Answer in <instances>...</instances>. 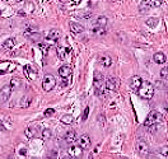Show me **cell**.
<instances>
[{
	"mask_svg": "<svg viewBox=\"0 0 168 159\" xmlns=\"http://www.w3.org/2000/svg\"><path fill=\"white\" fill-rule=\"evenodd\" d=\"M154 85H153L150 82H143L140 89H139L138 94L143 99H152L153 96H154Z\"/></svg>",
	"mask_w": 168,
	"mask_h": 159,
	"instance_id": "1",
	"label": "cell"
},
{
	"mask_svg": "<svg viewBox=\"0 0 168 159\" xmlns=\"http://www.w3.org/2000/svg\"><path fill=\"white\" fill-rule=\"evenodd\" d=\"M162 121V115H160L159 112L157 111H152L149 115H148V117L145 118V126L147 127H150V126H157L159 122Z\"/></svg>",
	"mask_w": 168,
	"mask_h": 159,
	"instance_id": "2",
	"label": "cell"
},
{
	"mask_svg": "<svg viewBox=\"0 0 168 159\" xmlns=\"http://www.w3.org/2000/svg\"><path fill=\"white\" fill-rule=\"evenodd\" d=\"M56 85V79L54 75L47 74L43 76V82H42V88L45 92H51Z\"/></svg>",
	"mask_w": 168,
	"mask_h": 159,
	"instance_id": "3",
	"label": "cell"
},
{
	"mask_svg": "<svg viewBox=\"0 0 168 159\" xmlns=\"http://www.w3.org/2000/svg\"><path fill=\"white\" fill-rule=\"evenodd\" d=\"M93 80H94L93 84H94V88H96V90H97V94H99L101 89L106 85L105 76H103V74H102L101 71H94V79H93Z\"/></svg>",
	"mask_w": 168,
	"mask_h": 159,
	"instance_id": "4",
	"label": "cell"
},
{
	"mask_svg": "<svg viewBox=\"0 0 168 159\" xmlns=\"http://www.w3.org/2000/svg\"><path fill=\"white\" fill-rule=\"evenodd\" d=\"M135 149H136V151L140 155H148L149 154V151H150V148H149V144L145 141V140H143V139H139L136 143H135Z\"/></svg>",
	"mask_w": 168,
	"mask_h": 159,
	"instance_id": "5",
	"label": "cell"
},
{
	"mask_svg": "<svg viewBox=\"0 0 168 159\" xmlns=\"http://www.w3.org/2000/svg\"><path fill=\"white\" fill-rule=\"evenodd\" d=\"M159 5H162L160 0H144V2H141L140 5H139V9L141 12H145V10H149V9L155 8V6H159Z\"/></svg>",
	"mask_w": 168,
	"mask_h": 159,
	"instance_id": "6",
	"label": "cell"
},
{
	"mask_svg": "<svg viewBox=\"0 0 168 159\" xmlns=\"http://www.w3.org/2000/svg\"><path fill=\"white\" fill-rule=\"evenodd\" d=\"M143 79L139 76V75H134V76H131L130 78V82H129V84H130V88L133 89L134 92H139V89H140V87H141V84H143Z\"/></svg>",
	"mask_w": 168,
	"mask_h": 159,
	"instance_id": "7",
	"label": "cell"
},
{
	"mask_svg": "<svg viewBox=\"0 0 168 159\" xmlns=\"http://www.w3.org/2000/svg\"><path fill=\"white\" fill-rule=\"evenodd\" d=\"M12 87L10 85H4L2 89H0V102L5 103L12 96Z\"/></svg>",
	"mask_w": 168,
	"mask_h": 159,
	"instance_id": "8",
	"label": "cell"
},
{
	"mask_svg": "<svg viewBox=\"0 0 168 159\" xmlns=\"http://www.w3.org/2000/svg\"><path fill=\"white\" fill-rule=\"evenodd\" d=\"M64 140L66 144H69V145H74V143L78 141V136H77V132L74 131V130H70V131H68L66 134H65L64 136Z\"/></svg>",
	"mask_w": 168,
	"mask_h": 159,
	"instance_id": "9",
	"label": "cell"
},
{
	"mask_svg": "<svg viewBox=\"0 0 168 159\" xmlns=\"http://www.w3.org/2000/svg\"><path fill=\"white\" fill-rule=\"evenodd\" d=\"M83 155V149L80 148L79 145H71L69 148V157L70 158H80Z\"/></svg>",
	"mask_w": 168,
	"mask_h": 159,
	"instance_id": "10",
	"label": "cell"
},
{
	"mask_svg": "<svg viewBox=\"0 0 168 159\" xmlns=\"http://www.w3.org/2000/svg\"><path fill=\"white\" fill-rule=\"evenodd\" d=\"M106 88L109 90V92H115L116 89L119 88V82H117V79L111 76V78H108L107 80H106Z\"/></svg>",
	"mask_w": 168,
	"mask_h": 159,
	"instance_id": "11",
	"label": "cell"
},
{
	"mask_svg": "<svg viewBox=\"0 0 168 159\" xmlns=\"http://www.w3.org/2000/svg\"><path fill=\"white\" fill-rule=\"evenodd\" d=\"M78 145L82 148L83 150L84 149H88L91 147V138L88 135H82L80 138L78 139Z\"/></svg>",
	"mask_w": 168,
	"mask_h": 159,
	"instance_id": "12",
	"label": "cell"
},
{
	"mask_svg": "<svg viewBox=\"0 0 168 159\" xmlns=\"http://www.w3.org/2000/svg\"><path fill=\"white\" fill-rule=\"evenodd\" d=\"M59 75L63 78V79H66V78H70L71 76V74H73V70H71V68L69 66V65H64V66H61L60 69H59Z\"/></svg>",
	"mask_w": 168,
	"mask_h": 159,
	"instance_id": "13",
	"label": "cell"
},
{
	"mask_svg": "<svg viewBox=\"0 0 168 159\" xmlns=\"http://www.w3.org/2000/svg\"><path fill=\"white\" fill-rule=\"evenodd\" d=\"M60 37H61V32H60V30H56V28L55 30H50L46 36V38L50 41H57Z\"/></svg>",
	"mask_w": 168,
	"mask_h": 159,
	"instance_id": "14",
	"label": "cell"
},
{
	"mask_svg": "<svg viewBox=\"0 0 168 159\" xmlns=\"http://www.w3.org/2000/svg\"><path fill=\"white\" fill-rule=\"evenodd\" d=\"M69 27H70V31H71V33H74V34L82 33V32L84 31V27H83L82 24L77 23V22H70V23H69Z\"/></svg>",
	"mask_w": 168,
	"mask_h": 159,
	"instance_id": "15",
	"label": "cell"
},
{
	"mask_svg": "<svg viewBox=\"0 0 168 159\" xmlns=\"http://www.w3.org/2000/svg\"><path fill=\"white\" fill-rule=\"evenodd\" d=\"M24 73H26L27 78L30 79V80H34V79H37V73H36L34 69H32V66H30V65H26V66H24Z\"/></svg>",
	"mask_w": 168,
	"mask_h": 159,
	"instance_id": "16",
	"label": "cell"
},
{
	"mask_svg": "<svg viewBox=\"0 0 168 159\" xmlns=\"http://www.w3.org/2000/svg\"><path fill=\"white\" fill-rule=\"evenodd\" d=\"M9 85L12 87V89H20L22 85H23V80L20 78H12V80L9 83Z\"/></svg>",
	"mask_w": 168,
	"mask_h": 159,
	"instance_id": "17",
	"label": "cell"
},
{
	"mask_svg": "<svg viewBox=\"0 0 168 159\" xmlns=\"http://www.w3.org/2000/svg\"><path fill=\"white\" fill-rule=\"evenodd\" d=\"M153 60H154L155 64H164L167 61V57L163 52H155L154 56H153Z\"/></svg>",
	"mask_w": 168,
	"mask_h": 159,
	"instance_id": "18",
	"label": "cell"
},
{
	"mask_svg": "<svg viewBox=\"0 0 168 159\" xmlns=\"http://www.w3.org/2000/svg\"><path fill=\"white\" fill-rule=\"evenodd\" d=\"M99 61H101V64L103 65V66H106V68H108V66H111L112 65V57L111 56H108V55H102L101 57H99Z\"/></svg>",
	"mask_w": 168,
	"mask_h": 159,
	"instance_id": "19",
	"label": "cell"
},
{
	"mask_svg": "<svg viewBox=\"0 0 168 159\" xmlns=\"http://www.w3.org/2000/svg\"><path fill=\"white\" fill-rule=\"evenodd\" d=\"M69 51H70V50L66 48V47H59V48H57V56H59V59L64 60L65 57H66V55H68Z\"/></svg>",
	"mask_w": 168,
	"mask_h": 159,
	"instance_id": "20",
	"label": "cell"
},
{
	"mask_svg": "<svg viewBox=\"0 0 168 159\" xmlns=\"http://www.w3.org/2000/svg\"><path fill=\"white\" fill-rule=\"evenodd\" d=\"M92 32H93V34H96V36H99V37H102V36H105V34H106V28H102V27L94 26V27L92 28Z\"/></svg>",
	"mask_w": 168,
	"mask_h": 159,
	"instance_id": "21",
	"label": "cell"
},
{
	"mask_svg": "<svg viewBox=\"0 0 168 159\" xmlns=\"http://www.w3.org/2000/svg\"><path fill=\"white\" fill-rule=\"evenodd\" d=\"M96 26L97 27H102V28H106V26H107V18L103 17V16L98 17L97 20H96Z\"/></svg>",
	"mask_w": 168,
	"mask_h": 159,
	"instance_id": "22",
	"label": "cell"
},
{
	"mask_svg": "<svg viewBox=\"0 0 168 159\" xmlns=\"http://www.w3.org/2000/svg\"><path fill=\"white\" fill-rule=\"evenodd\" d=\"M73 121H74V118H73L71 115H64L61 117V122L64 125H70V124H73Z\"/></svg>",
	"mask_w": 168,
	"mask_h": 159,
	"instance_id": "23",
	"label": "cell"
},
{
	"mask_svg": "<svg viewBox=\"0 0 168 159\" xmlns=\"http://www.w3.org/2000/svg\"><path fill=\"white\" fill-rule=\"evenodd\" d=\"M41 136L43 140H48V139H51V136H52V131H51L50 129H45V130H42Z\"/></svg>",
	"mask_w": 168,
	"mask_h": 159,
	"instance_id": "24",
	"label": "cell"
},
{
	"mask_svg": "<svg viewBox=\"0 0 168 159\" xmlns=\"http://www.w3.org/2000/svg\"><path fill=\"white\" fill-rule=\"evenodd\" d=\"M14 45H16V38H8L3 43V47L4 48H12Z\"/></svg>",
	"mask_w": 168,
	"mask_h": 159,
	"instance_id": "25",
	"label": "cell"
},
{
	"mask_svg": "<svg viewBox=\"0 0 168 159\" xmlns=\"http://www.w3.org/2000/svg\"><path fill=\"white\" fill-rule=\"evenodd\" d=\"M24 135L27 136L28 139H32L33 136L36 135V130H34L33 127H27V129H26V131H24Z\"/></svg>",
	"mask_w": 168,
	"mask_h": 159,
	"instance_id": "26",
	"label": "cell"
},
{
	"mask_svg": "<svg viewBox=\"0 0 168 159\" xmlns=\"http://www.w3.org/2000/svg\"><path fill=\"white\" fill-rule=\"evenodd\" d=\"M47 159H57V151L56 150H50L47 153Z\"/></svg>",
	"mask_w": 168,
	"mask_h": 159,
	"instance_id": "27",
	"label": "cell"
},
{
	"mask_svg": "<svg viewBox=\"0 0 168 159\" xmlns=\"http://www.w3.org/2000/svg\"><path fill=\"white\" fill-rule=\"evenodd\" d=\"M147 24L150 26V27H154V26L158 24V19H157V18H149V19L147 20Z\"/></svg>",
	"mask_w": 168,
	"mask_h": 159,
	"instance_id": "28",
	"label": "cell"
},
{
	"mask_svg": "<svg viewBox=\"0 0 168 159\" xmlns=\"http://www.w3.org/2000/svg\"><path fill=\"white\" fill-rule=\"evenodd\" d=\"M160 76L162 78H168V66L163 68L162 70H160Z\"/></svg>",
	"mask_w": 168,
	"mask_h": 159,
	"instance_id": "29",
	"label": "cell"
},
{
	"mask_svg": "<svg viewBox=\"0 0 168 159\" xmlns=\"http://www.w3.org/2000/svg\"><path fill=\"white\" fill-rule=\"evenodd\" d=\"M54 113H55V110H52V108H47V110L45 111V113H43V115H45L46 117H50V116H52Z\"/></svg>",
	"mask_w": 168,
	"mask_h": 159,
	"instance_id": "30",
	"label": "cell"
},
{
	"mask_svg": "<svg viewBox=\"0 0 168 159\" xmlns=\"http://www.w3.org/2000/svg\"><path fill=\"white\" fill-rule=\"evenodd\" d=\"M159 151H160V154H162V155L167 157L168 155V147H162L159 149Z\"/></svg>",
	"mask_w": 168,
	"mask_h": 159,
	"instance_id": "31",
	"label": "cell"
},
{
	"mask_svg": "<svg viewBox=\"0 0 168 159\" xmlns=\"http://www.w3.org/2000/svg\"><path fill=\"white\" fill-rule=\"evenodd\" d=\"M88 112H89V108L87 107V108H85V111H84V113H83V116H82V120H83V121H85L87 117H88Z\"/></svg>",
	"mask_w": 168,
	"mask_h": 159,
	"instance_id": "32",
	"label": "cell"
},
{
	"mask_svg": "<svg viewBox=\"0 0 168 159\" xmlns=\"http://www.w3.org/2000/svg\"><path fill=\"white\" fill-rule=\"evenodd\" d=\"M19 155H20V157H26V155H27V149H26V148L19 149Z\"/></svg>",
	"mask_w": 168,
	"mask_h": 159,
	"instance_id": "33",
	"label": "cell"
},
{
	"mask_svg": "<svg viewBox=\"0 0 168 159\" xmlns=\"http://www.w3.org/2000/svg\"><path fill=\"white\" fill-rule=\"evenodd\" d=\"M68 85V80H66V79H63V80H61V87H66Z\"/></svg>",
	"mask_w": 168,
	"mask_h": 159,
	"instance_id": "34",
	"label": "cell"
},
{
	"mask_svg": "<svg viewBox=\"0 0 168 159\" xmlns=\"http://www.w3.org/2000/svg\"><path fill=\"white\" fill-rule=\"evenodd\" d=\"M0 130H2V131H5V130H6V129H5V126H4L3 124H0Z\"/></svg>",
	"mask_w": 168,
	"mask_h": 159,
	"instance_id": "35",
	"label": "cell"
},
{
	"mask_svg": "<svg viewBox=\"0 0 168 159\" xmlns=\"http://www.w3.org/2000/svg\"><path fill=\"white\" fill-rule=\"evenodd\" d=\"M63 159H71V158H70V157H64Z\"/></svg>",
	"mask_w": 168,
	"mask_h": 159,
	"instance_id": "36",
	"label": "cell"
},
{
	"mask_svg": "<svg viewBox=\"0 0 168 159\" xmlns=\"http://www.w3.org/2000/svg\"><path fill=\"white\" fill-rule=\"evenodd\" d=\"M31 159H40V158H31Z\"/></svg>",
	"mask_w": 168,
	"mask_h": 159,
	"instance_id": "37",
	"label": "cell"
},
{
	"mask_svg": "<svg viewBox=\"0 0 168 159\" xmlns=\"http://www.w3.org/2000/svg\"><path fill=\"white\" fill-rule=\"evenodd\" d=\"M0 16H2V10H0Z\"/></svg>",
	"mask_w": 168,
	"mask_h": 159,
	"instance_id": "38",
	"label": "cell"
},
{
	"mask_svg": "<svg viewBox=\"0 0 168 159\" xmlns=\"http://www.w3.org/2000/svg\"><path fill=\"white\" fill-rule=\"evenodd\" d=\"M167 79H168V78H167Z\"/></svg>",
	"mask_w": 168,
	"mask_h": 159,
	"instance_id": "39",
	"label": "cell"
}]
</instances>
